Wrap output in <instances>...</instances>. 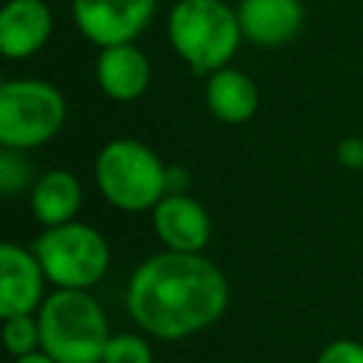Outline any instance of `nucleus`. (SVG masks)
<instances>
[{"instance_id": "7ed1b4c3", "label": "nucleus", "mask_w": 363, "mask_h": 363, "mask_svg": "<svg viewBox=\"0 0 363 363\" xmlns=\"http://www.w3.org/2000/svg\"><path fill=\"white\" fill-rule=\"evenodd\" d=\"M40 349L57 363H102L108 318L88 289H57L37 309Z\"/></svg>"}, {"instance_id": "6ab92c4d", "label": "nucleus", "mask_w": 363, "mask_h": 363, "mask_svg": "<svg viewBox=\"0 0 363 363\" xmlns=\"http://www.w3.org/2000/svg\"><path fill=\"white\" fill-rule=\"evenodd\" d=\"M337 162L349 170H360L363 167V136H346L337 145Z\"/></svg>"}, {"instance_id": "dca6fc26", "label": "nucleus", "mask_w": 363, "mask_h": 363, "mask_svg": "<svg viewBox=\"0 0 363 363\" xmlns=\"http://www.w3.org/2000/svg\"><path fill=\"white\" fill-rule=\"evenodd\" d=\"M34 170L31 162L26 159V150H14V147H3L0 150V190L6 196H14L20 190H26L28 184H34Z\"/></svg>"}, {"instance_id": "9b49d317", "label": "nucleus", "mask_w": 363, "mask_h": 363, "mask_svg": "<svg viewBox=\"0 0 363 363\" xmlns=\"http://www.w3.org/2000/svg\"><path fill=\"white\" fill-rule=\"evenodd\" d=\"M54 28V14L45 0H9L0 11V54L6 60H28L37 54Z\"/></svg>"}, {"instance_id": "f257e3e1", "label": "nucleus", "mask_w": 363, "mask_h": 363, "mask_svg": "<svg viewBox=\"0 0 363 363\" xmlns=\"http://www.w3.org/2000/svg\"><path fill=\"white\" fill-rule=\"evenodd\" d=\"M227 303V278L201 252H156L133 269L125 289L128 315L139 329L162 340H179L213 326Z\"/></svg>"}, {"instance_id": "1a4fd4ad", "label": "nucleus", "mask_w": 363, "mask_h": 363, "mask_svg": "<svg viewBox=\"0 0 363 363\" xmlns=\"http://www.w3.org/2000/svg\"><path fill=\"white\" fill-rule=\"evenodd\" d=\"M150 216L159 241L173 252H201L210 241V216L187 193H167L150 210Z\"/></svg>"}, {"instance_id": "a211bd4d", "label": "nucleus", "mask_w": 363, "mask_h": 363, "mask_svg": "<svg viewBox=\"0 0 363 363\" xmlns=\"http://www.w3.org/2000/svg\"><path fill=\"white\" fill-rule=\"evenodd\" d=\"M315 363H363V343L349 340V337L332 340L329 346H323Z\"/></svg>"}, {"instance_id": "ddd939ff", "label": "nucleus", "mask_w": 363, "mask_h": 363, "mask_svg": "<svg viewBox=\"0 0 363 363\" xmlns=\"http://www.w3.org/2000/svg\"><path fill=\"white\" fill-rule=\"evenodd\" d=\"M207 111L224 125H244L258 111V85L238 68H218L204 85Z\"/></svg>"}, {"instance_id": "f03ea898", "label": "nucleus", "mask_w": 363, "mask_h": 363, "mask_svg": "<svg viewBox=\"0 0 363 363\" xmlns=\"http://www.w3.org/2000/svg\"><path fill=\"white\" fill-rule=\"evenodd\" d=\"M167 40L196 77H210L230 65L244 34L224 0H179L167 14Z\"/></svg>"}, {"instance_id": "f3484780", "label": "nucleus", "mask_w": 363, "mask_h": 363, "mask_svg": "<svg viewBox=\"0 0 363 363\" xmlns=\"http://www.w3.org/2000/svg\"><path fill=\"white\" fill-rule=\"evenodd\" d=\"M102 363H153V352L145 337L122 332V335H111Z\"/></svg>"}, {"instance_id": "9d476101", "label": "nucleus", "mask_w": 363, "mask_h": 363, "mask_svg": "<svg viewBox=\"0 0 363 363\" xmlns=\"http://www.w3.org/2000/svg\"><path fill=\"white\" fill-rule=\"evenodd\" d=\"M235 14L244 40L258 48H281L303 26L301 0H238Z\"/></svg>"}, {"instance_id": "39448f33", "label": "nucleus", "mask_w": 363, "mask_h": 363, "mask_svg": "<svg viewBox=\"0 0 363 363\" xmlns=\"http://www.w3.org/2000/svg\"><path fill=\"white\" fill-rule=\"evenodd\" d=\"M68 116L62 91L45 79H6L0 85V145L34 150L51 142Z\"/></svg>"}, {"instance_id": "0eeeda50", "label": "nucleus", "mask_w": 363, "mask_h": 363, "mask_svg": "<svg viewBox=\"0 0 363 363\" xmlns=\"http://www.w3.org/2000/svg\"><path fill=\"white\" fill-rule=\"evenodd\" d=\"M159 0H71V14L79 34L99 45L133 43L153 20Z\"/></svg>"}, {"instance_id": "aec40b11", "label": "nucleus", "mask_w": 363, "mask_h": 363, "mask_svg": "<svg viewBox=\"0 0 363 363\" xmlns=\"http://www.w3.org/2000/svg\"><path fill=\"white\" fill-rule=\"evenodd\" d=\"M14 363H57L48 352H43V349H37V352H31V354H23V357H14Z\"/></svg>"}, {"instance_id": "20e7f679", "label": "nucleus", "mask_w": 363, "mask_h": 363, "mask_svg": "<svg viewBox=\"0 0 363 363\" xmlns=\"http://www.w3.org/2000/svg\"><path fill=\"white\" fill-rule=\"evenodd\" d=\"M167 167L139 139H111L94 162V179L108 204L125 213H147L167 196Z\"/></svg>"}, {"instance_id": "6e6552de", "label": "nucleus", "mask_w": 363, "mask_h": 363, "mask_svg": "<svg viewBox=\"0 0 363 363\" xmlns=\"http://www.w3.org/2000/svg\"><path fill=\"white\" fill-rule=\"evenodd\" d=\"M45 272L34 250H26L20 244H0V315H34L45 295Z\"/></svg>"}, {"instance_id": "2eb2a0df", "label": "nucleus", "mask_w": 363, "mask_h": 363, "mask_svg": "<svg viewBox=\"0 0 363 363\" xmlns=\"http://www.w3.org/2000/svg\"><path fill=\"white\" fill-rule=\"evenodd\" d=\"M3 343L11 357H23L40 349V323L34 315L3 318Z\"/></svg>"}, {"instance_id": "4468645a", "label": "nucleus", "mask_w": 363, "mask_h": 363, "mask_svg": "<svg viewBox=\"0 0 363 363\" xmlns=\"http://www.w3.org/2000/svg\"><path fill=\"white\" fill-rule=\"evenodd\" d=\"M79 204H82V187L79 179L68 170H45L31 184V213L43 227L74 221Z\"/></svg>"}, {"instance_id": "f8f14e48", "label": "nucleus", "mask_w": 363, "mask_h": 363, "mask_svg": "<svg viewBox=\"0 0 363 363\" xmlns=\"http://www.w3.org/2000/svg\"><path fill=\"white\" fill-rule=\"evenodd\" d=\"M96 85L113 102H133L150 85V62L133 43L99 48L96 57Z\"/></svg>"}, {"instance_id": "423d86ee", "label": "nucleus", "mask_w": 363, "mask_h": 363, "mask_svg": "<svg viewBox=\"0 0 363 363\" xmlns=\"http://www.w3.org/2000/svg\"><path fill=\"white\" fill-rule=\"evenodd\" d=\"M31 250L57 289H88L108 272L111 264L105 235L79 221L43 227Z\"/></svg>"}]
</instances>
